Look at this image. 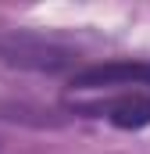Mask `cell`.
<instances>
[{
  "label": "cell",
  "mask_w": 150,
  "mask_h": 154,
  "mask_svg": "<svg viewBox=\"0 0 150 154\" xmlns=\"http://www.w3.org/2000/svg\"><path fill=\"white\" fill-rule=\"evenodd\" d=\"M75 111H86L89 118H107L118 129H147L150 125V93L129 90V93L111 97L107 104H82Z\"/></svg>",
  "instance_id": "3"
},
{
  "label": "cell",
  "mask_w": 150,
  "mask_h": 154,
  "mask_svg": "<svg viewBox=\"0 0 150 154\" xmlns=\"http://www.w3.org/2000/svg\"><path fill=\"white\" fill-rule=\"evenodd\" d=\"M0 61L18 72H79V50L57 43V39L32 32V29H0Z\"/></svg>",
  "instance_id": "1"
},
{
  "label": "cell",
  "mask_w": 150,
  "mask_h": 154,
  "mask_svg": "<svg viewBox=\"0 0 150 154\" xmlns=\"http://www.w3.org/2000/svg\"><path fill=\"white\" fill-rule=\"evenodd\" d=\"M114 86H136L150 90V61H97L72 75V90H114Z\"/></svg>",
  "instance_id": "2"
}]
</instances>
